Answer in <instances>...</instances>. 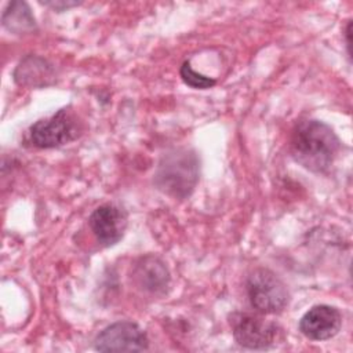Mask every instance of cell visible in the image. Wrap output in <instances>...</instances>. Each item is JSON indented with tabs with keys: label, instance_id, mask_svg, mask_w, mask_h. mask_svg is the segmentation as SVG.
Listing matches in <instances>:
<instances>
[{
	"label": "cell",
	"instance_id": "2",
	"mask_svg": "<svg viewBox=\"0 0 353 353\" xmlns=\"http://www.w3.org/2000/svg\"><path fill=\"white\" fill-rule=\"evenodd\" d=\"M199 157L193 150L174 149L160 160L154 183L174 199H186L199 181Z\"/></svg>",
	"mask_w": 353,
	"mask_h": 353
},
{
	"label": "cell",
	"instance_id": "9",
	"mask_svg": "<svg viewBox=\"0 0 353 353\" xmlns=\"http://www.w3.org/2000/svg\"><path fill=\"white\" fill-rule=\"evenodd\" d=\"M132 279L143 291L159 294L164 292L170 283V273L164 262L154 256L146 255L138 259L132 269Z\"/></svg>",
	"mask_w": 353,
	"mask_h": 353
},
{
	"label": "cell",
	"instance_id": "4",
	"mask_svg": "<svg viewBox=\"0 0 353 353\" xmlns=\"http://www.w3.org/2000/svg\"><path fill=\"white\" fill-rule=\"evenodd\" d=\"M80 134L77 119L69 109H61L50 117L36 121L29 128V139L33 146L50 149L76 139Z\"/></svg>",
	"mask_w": 353,
	"mask_h": 353
},
{
	"label": "cell",
	"instance_id": "12",
	"mask_svg": "<svg viewBox=\"0 0 353 353\" xmlns=\"http://www.w3.org/2000/svg\"><path fill=\"white\" fill-rule=\"evenodd\" d=\"M181 77L185 81V84L190 85L192 88H199V90H205L212 85H215V80L212 77H207L199 72H196L192 66L190 62H183L181 66Z\"/></svg>",
	"mask_w": 353,
	"mask_h": 353
},
{
	"label": "cell",
	"instance_id": "6",
	"mask_svg": "<svg viewBox=\"0 0 353 353\" xmlns=\"http://www.w3.org/2000/svg\"><path fill=\"white\" fill-rule=\"evenodd\" d=\"M94 346L99 352H143L149 347V339L135 323L117 321L97 335Z\"/></svg>",
	"mask_w": 353,
	"mask_h": 353
},
{
	"label": "cell",
	"instance_id": "8",
	"mask_svg": "<svg viewBox=\"0 0 353 353\" xmlns=\"http://www.w3.org/2000/svg\"><path fill=\"white\" fill-rule=\"evenodd\" d=\"M341 325V312L330 305H316L310 307L299 321L301 332L312 341H325L335 336Z\"/></svg>",
	"mask_w": 353,
	"mask_h": 353
},
{
	"label": "cell",
	"instance_id": "10",
	"mask_svg": "<svg viewBox=\"0 0 353 353\" xmlns=\"http://www.w3.org/2000/svg\"><path fill=\"white\" fill-rule=\"evenodd\" d=\"M14 79L21 85L43 87L52 81L54 69L43 58L29 55L23 58L14 72Z\"/></svg>",
	"mask_w": 353,
	"mask_h": 353
},
{
	"label": "cell",
	"instance_id": "7",
	"mask_svg": "<svg viewBox=\"0 0 353 353\" xmlns=\"http://www.w3.org/2000/svg\"><path fill=\"white\" fill-rule=\"evenodd\" d=\"M127 212L121 207L110 203L95 208L88 218V225L95 240L103 247L119 243L127 229Z\"/></svg>",
	"mask_w": 353,
	"mask_h": 353
},
{
	"label": "cell",
	"instance_id": "13",
	"mask_svg": "<svg viewBox=\"0 0 353 353\" xmlns=\"http://www.w3.org/2000/svg\"><path fill=\"white\" fill-rule=\"evenodd\" d=\"M44 6L52 7L54 10H63V8H70L73 6H77L79 3L76 1H40Z\"/></svg>",
	"mask_w": 353,
	"mask_h": 353
},
{
	"label": "cell",
	"instance_id": "1",
	"mask_svg": "<svg viewBox=\"0 0 353 353\" xmlns=\"http://www.w3.org/2000/svg\"><path fill=\"white\" fill-rule=\"evenodd\" d=\"M339 149V138L328 124L320 120H302L292 131L291 156L309 171H327L334 164Z\"/></svg>",
	"mask_w": 353,
	"mask_h": 353
},
{
	"label": "cell",
	"instance_id": "14",
	"mask_svg": "<svg viewBox=\"0 0 353 353\" xmlns=\"http://www.w3.org/2000/svg\"><path fill=\"white\" fill-rule=\"evenodd\" d=\"M345 34H346L347 52H349V55H350V34H352V22H350V21H349V23H347V26H346V32H345Z\"/></svg>",
	"mask_w": 353,
	"mask_h": 353
},
{
	"label": "cell",
	"instance_id": "11",
	"mask_svg": "<svg viewBox=\"0 0 353 353\" xmlns=\"http://www.w3.org/2000/svg\"><path fill=\"white\" fill-rule=\"evenodd\" d=\"M4 28L17 34L29 33L36 29L34 17L25 1H11L7 4L3 17Z\"/></svg>",
	"mask_w": 353,
	"mask_h": 353
},
{
	"label": "cell",
	"instance_id": "5",
	"mask_svg": "<svg viewBox=\"0 0 353 353\" xmlns=\"http://www.w3.org/2000/svg\"><path fill=\"white\" fill-rule=\"evenodd\" d=\"M236 342L247 349H269L281 338V328L252 313H234L230 320Z\"/></svg>",
	"mask_w": 353,
	"mask_h": 353
},
{
	"label": "cell",
	"instance_id": "3",
	"mask_svg": "<svg viewBox=\"0 0 353 353\" xmlns=\"http://www.w3.org/2000/svg\"><path fill=\"white\" fill-rule=\"evenodd\" d=\"M251 306L261 314L280 313L290 302L285 284L269 269H255L245 281Z\"/></svg>",
	"mask_w": 353,
	"mask_h": 353
}]
</instances>
